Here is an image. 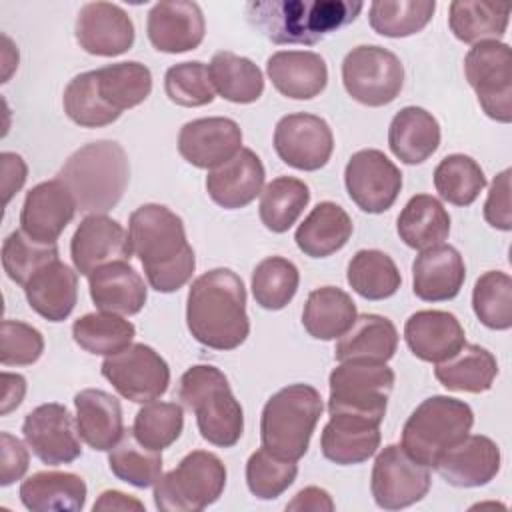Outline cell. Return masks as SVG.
Here are the masks:
<instances>
[{"label": "cell", "mask_w": 512, "mask_h": 512, "mask_svg": "<svg viewBox=\"0 0 512 512\" xmlns=\"http://www.w3.org/2000/svg\"><path fill=\"white\" fill-rule=\"evenodd\" d=\"M346 280L366 300L390 298L402 284L398 266L382 250H358L348 262Z\"/></svg>", "instance_id": "b9f144b4"}, {"label": "cell", "mask_w": 512, "mask_h": 512, "mask_svg": "<svg viewBox=\"0 0 512 512\" xmlns=\"http://www.w3.org/2000/svg\"><path fill=\"white\" fill-rule=\"evenodd\" d=\"M286 510H298V512H332L334 502L330 494L324 488L308 486L302 488L288 504Z\"/></svg>", "instance_id": "680465c9"}, {"label": "cell", "mask_w": 512, "mask_h": 512, "mask_svg": "<svg viewBox=\"0 0 512 512\" xmlns=\"http://www.w3.org/2000/svg\"><path fill=\"white\" fill-rule=\"evenodd\" d=\"M184 428V410L176 402H148L144 404L132 424V432L140 444L162 452L172 446Z\"/></svg>", "instance_id": "681fc988"}, {"label": "cell", "mask_w": 512, "mask_h": 512, "mask_svg": "<svg viewBox=\"0 0 512 512\" xmlns=\"http://www.w3.org/2000/svg\"><path fill=\"white\" fill-rule=\"evenodd\" d=\"M28 306L50 322L66 320L78 300V272L58 260L42 266L24 286Z\"/></svg>", "instance_id": "f546056e"}, {"label": "cell", "mask_w": 512, "mask_h": 512, "mask_svg": "<svg viewBox=\"0 0 512 512\" xmlns=\"http://www.w3.org/2000/svg\"><path fill=\"white\" fill-rule=\"evenodd\" d=\"M132 254L128 232L106 214H88L70 240L72 264L82 276L112 262H130Z\"/></svg>", "instance_id": "ac0fdd59"}, {"label": "cell", "mask_w": 512, "mask_h": 512, "mask_svg": "<svg viewBox=\"0 0 512 512\" xmlns=\"http://www.w3.org/2000/svg\"><path fill=\"white\" fill-rule=\"evenodd\" d=\"M134 336V324L114 312H90L80 316L72 324L74 342L82 350L100 356H112L116 352H122L132 344Z\"/></svg>", "instance_id": "60d3db41"}, {"label": "cell", "mask_w": 512, "mask_h": 512, "mask_svg": "<svg viewBox=\"0 0 512 512\" xmlns=\"http://www.w3.org/2000/svg\"><path fill=\"white\" fill-rule=\"evenodd\" d=\"M26 394V380L20 374H10V372H2V414L12 412L14 408H18V404L22 402Z\"/></svg>", "instance_id": "91938a15"}, {"label": "cell", "mask_w": 512, "mask_h": 512, "mask_svg": "<svg viewBox=\"0 0 512 512\" xmlns=\"http://www.w3.org/2000/svg\"><path fill=\"white\" fill-rule=\"evenodd\" d=\"M362 8L350 0H256L246 4V18L274 44L310 46L354 22Z\"/></svg>", "instance_id": "3957f363"}, {"label": "cell", "mask_w": 512, "mask_h": 512, "mask_svg": "<svg viewBox=\"0 0 512 512\" xmlns=\"http://www.w3.org/2000/svg\"><path fill=\"white\" fill-rule=\"evenodd\" d=\"M76 428L80 438L98 452L110 450L124 434L122 406L112 394L86 388L74 396Z\"/></svg>", "instance_id": "4dcf8cb0"}, {"label": "cell", "mask_w": 512, "mask_h": 512, "mask_svg": "<svg viewBox=\"0 0 512 512\" xmlns=\"http://www.w3.org/2000/svg\"><path fill=\"white\" fill-rule=\"evenodd\" d=\"M0 442H2V460H0V484L2 486H10L16 480H20L26 470H28V450L22 444V440H18L16 436H12L10 432H2L0 434Z\"/></svg>", "instance_id": "9f6ffc18"}, {"label": "cell", "mask_w": 512, "mask_h": 512, "mask_svg": "<svg viewBox=\"0 0 512 512\" xmlns=\"http://www.w3.org/2000/svg\"><path fill=\"white\" fill-rule=\"evenodd\" d=\"M84 84L94 112L108 126L150 96L152 72L136 60L116 62L84 72Z\"/></svg>", "instance_id": "7c38bea8"}, {"label": "cell", "mask_w": 512, "mask_h": 512, "mask_svg": "<svg viewBox=\"0 0 512 512\" xmlns=\"http://www.w3.org/2000/svg\"><path fill=\"white\" fill-rule=\"evenodd\" d=\"M2 192H4V204L12 200V196L24 186L28 168L20 154L16 152H2Z\"/></svg>", "instance_id": "6f0895ef"}, {"label": "cell", "mask_w": 512, "mask_h": 512, "mask_svg": "<svg viewBox=\"0 0 512 512\" xmlns=\"http://www.w3.org/2000/svg\"><path fill=\"white\" fill-rule=\"evenodd\" d=\"M512 54L498 40L474 44L464 58V74L484 114L496 122L512 120Z\"/></svg>", "instance_id": "8fae6325"}, {"label": "cell", "mask_w": 512, "mask_h": 512, "mask_svg": "<svg viewBox=\"0 0 512 512\" xmlns=\"http://www.w3.org/2000/svg\"><path fill=\"white\" fill-rule=\"evenodd\" d=\"M298 466L294 460L280 458L264 446L250 454L246 462L248 490L260 500H274L296 480Z\"/></svg>", "instance_id": "f907efd6"}, {"label": "cell", "mask_w": 512, "mask_h": 512, "mask_svg": "<svg viewBox=\"0 0 512 512\" xmlns=\"http://www.w3.org/2000/svg\"><path fill=\"white\" fill-rule=\"evenodd\" d=\"M166 96L184 108L206 106L216 98L208 66L204 62H180L166 70L164 76Z\"/></svg>", "instance_id": "f5cc1de1"}, {"label": "cell", "mask_w": 512, "mask_h": 512, "mask_svg": "<svg viewBox=\"0 0 512 512\" xmlns=\"http://www.w3.org/2000/svg\"><path fill=\"white\" fill-rule=\"evenodd\" d=\"M22 434L32 454L48 466L70 464L82 454L76 422L68 408L58 402L40 404L28 412Z\"/></svg>", "instance_id": "e0dca14e"}, {"label": "cell", "mask_w": 512, "mask_h": 512, "mask_svg": "<svg viewBox=\"0 0 512 512\" xmlns=\"http://www.w3.org/2000/svg\"><path fill=\"white\" fill-rule=\"evenodd\" d=\"M300 272L294 262L282 256H268L252 272V294L264 310H282L298 290Z\"/></svg>", "instance_id": "7dc6e473"}, {"label": "cell", "mask_w": 512, "mask_h": 512, "mask_svg": "<svg viewBox=\"0 0 512 512\" xmlns=\"http://www.w3.org/2000/svg\"><path fill=\"white\" fill-rule=\"evenodd\" d=\"M264 164L250 148H242L228 162L214 170H208L206 192L226 210H238L248 206L264 186Z\"/></svg>", "instance_id": "d4e9b609"}, {"label": "cell", "mask_w": 512, "mask_h": 512, "mask_svg": "<svg viewBox=\"0 0 512 512\" xmlns=\"http://www.w3.org/2000/svg\"><path fill=\"white\" fill-rule=\"evenodd\" d=\"M342 82L352 100L372 108L386 106L404 86V66L394 52L362 44L344 56Z\"/></svg>", "instance_id": "30bf717a"}, {"label": "cell", "mask_w": 512, "mask_h": 512, "mask_svg": "<svg viewBox=\"0 0 512 512\" xmlns=\"http://www.w3.org/2000/svg\"><path fill=\"white\" fill-rule=\"evenodd\" d=\"M310 202V188L292 176H278L266 184L260 198V220L276 234H282L296 224L298 216Z\"/></svg>", "instance_id": "7bdbcfd3"}, {"label": "cell", "mask_w": 512, "mask_h": 512, "mask_svg": "<svg viewBox=\"0 0 512 512\" xmlns=\"http://www.w3.org/2000/svg\"><path fill=\"white\" fill-rule=\"evenodd\" d=\"M90 298L102 312L122 316L138 314L148 298L144 278L130 266V262H112L88 276Z\"/></svg>", "instance_id": "f1b7e54d"}, {"label": "cell", "mask_w": 512, "mask_h": 512, "mask_svg": "<svg viewBox=\"0 0 512 512\" xmlns=\"http://www.w3.org/2000/svg\"><path fill=\"white\" fill-rule=\"evenodd\" d=\"M352 220L348 212L336 202H318L312 212L298 226L294 240L300 252L310 258H326L340 248L352 236Z\"/></svg>", "instance_id": "e575fe53"}, {"label": "cell", "mask_w": 512, "mask_h": 512, "mask_svg": "<svg viewBox=\"0 0 512 512\" xmlns=\"http://www.w3.org/2000/svg\"><path fill=\"white\" fill-rule=\"evenodd\" d=\"M56 178L70 190L80 212L106 214L124 196L130 164L118 142L96 140L78 148Z\"/></svg>", "instance_id": "277c9868"}, {"label": "cell", "mask_w": 512, "mask_h": 512, "mask_svg": "<svg viewBox=\"0 0 512 512\" xmlns=\"http://www.w3.org/2000/svg\"><path fill=\"white\" fill-rule=\"evenodd\" d=\"M186 326L192 338L206 348H238L250 332L242 278L230 268L200 274L188 290Z\"/></svg>", "instance_id": "7a4b0ae2"}, {"label": "cell", "mask_w": 512, "mask_h": 512, "mask_svg": "<svg viewBox=\"0 0 512 512\" xmlns=\"http://www.w3.org/2000/svg\"><path fill=\"white\" fill-rule=\"evenodd\" d=\"M476 318L490 330L512 326V278L500 270L484 272L472 290Z\"/></svg>", "instance_id": "c3c4849f"}, {"label": "cell", "mask_w": 512, "mask_h": 512, "mask_svg": "<svg viewBox=\"0 0 512 512\" xmlns=\"http://www.w3.org/2000/svg\"><path fill=\"white\" fill-rule=\"evenodd\" d=\"M486 186L480 164L466 154H448L434 170V188L454 206H470Z\"/></svg>", "instance_id": "bcb514c9"}, {"label": "cell", "mask_w": 512, "mask_h": 512, "mask_svg": "<svg viewBox=\"0 0 512 512\" xmlns=\"http://www.w3.org/2000/svg\"><path fill=\"white\" fill-rule=\"evenodd\" d=\"M58 260L56 244H40L28 238L22 230L8 234L2 244V266L8 278L22 288L48 262Z\"/></svg>", "instance_id": "816d5d0a"}, {"label": "cell", "mask_w": 512, "mask_h": 512, "mask_svg": "<svg viewBox=\"0 0 512 512\" xmlns=\"http://www.w3.org/2000/svg\"><path fill=\"white\" fill-rule=\"evenodd\" d=\"M434 10V0H376L370 4L368 20L380 36L406 38L426 28Z\"/></svg>", "instance_id": "f6af8a7d"}, {"label": "cell", "mask_w": 512, "mask_h": 512, "mask_svg": "<svg viewBox=\"0 0 512 512\" xmlns=\"http://www.w3.org/2000/svg\"><path fill=\"white\" fill-rule=\"evenodd\" d=\"M226 486V466L208 450L188 452L154 484V504L164 512H198L214 504Z\"/></svg>", "instance_id": "ba28073f"}, {"label": "cell", "mask_w": 512, "mask_h": 512, "mask_svg": "<svg viewBox=\"0 0 512 512\" xmlns=\"http://www.w3.org/2000/svg\"><path fill=\"white\" fill-rule=\"evenodd\" d=\"M70 190L58 180L36 184L24 198L20 212L22 232L40 244H56L76 214Z\"/></svg>", "instance_id": "44dd1931"}, {"label": "cell", "mask_w": 512, "mask_h": 512, "mask_svg": "<svg viewBox=\"0 0 512 512\" xmlns=\"http://www.w3.org/2000/svg\"><path fill=\"white\" fill-rule=\"evenodd\" d=\"M242 150V130L232 118L210 116L186 122L178 134L180 156L202 170H214Z\"/></svg>", "instance_id": "d6986e66"}, {"label": "cell", "mask_w": 512, "mask_h": 512, "mask_svg": "<svg viewBox=\"0 0 512 512\" xmlns=\"http://www.w3.org/2000/svg\"><path fill=\"white\" fill-rule=\"evenodd\" d=\"M428 466L414 460L402 446H384L372 466L370 490L378 508L402 510L420 502L430 490Z\"/></svg>", "instance_id": "5bb4252c"}, {"label": "cell", "mask_w": 512, "mask_h": 512, "mask_svg": "<svg viewBox=\"0 0 512 512\" xmlns=\"http://www.w3.org/2000/svg\"><path fill=\"white\" fill-rule=\"evenodd\" d=\"M92 510H144V504L130 496V494H124V492H118V490H106L98 496V500L94 502Z\"/></svg>", "instance_id": "94428289"}, {"label": "cell", "mask_w": 512, "mask_h": 512, "mask_svg": "<svg viewBox=\"0 0 512 512\" xmlns=\"http://www.w3.org/2000/svg\"><path fill=\"white\" fill-rule=\"evenodd\" d=\"M44 352V336L20 320H4L0 336L2 366H30Z\"/></svg>", "instance_id": "db71d44e"}, {"label": "cell", "mask_w": 512, "mask_h": 512, "mask_svg": "<svg viewBox=\"0 0 512 512\" xmlns=\"http://www.w3.org/2000/svg\"><path fill=\"white\" fill-rule=\"evenodd\" d=\"M484 218L492 228L512 230V212H510V168L494 176L488 198L484 202Z\"/></svg>", "instance_id": "11a10c76"}, {"label": "cell", "mask_w": 512, "mask_h": 512, "mask_svg": "<svg viewBox=\"0 0 512 512\" xmlns=\"http://www.w3.org/2000/svg\"><path fill=\"white\" fill-rule=\"evenodd\" d=\"M146 32L150 44L158 52L182 54L202 44L206 22L196 2H158L148 12Z\"/></svg>", "instance_id": "7402d4cb"}, {"label": "cell", "mask_w": 512, "mask_h": 512, "mask_svg": "<svg viewBox=\"0 0 512 512\" xmlns=\"http://www.w3.org/2000/svg\"><path fill=\"white\" fill-rule=\"evenodd\" d=\"M214 90L228 102L252 104L264 92V76L260 68L244 56L220 50L208 64Z\"/></svg>", "instance_id": "ab89813d"}, {"label": "cell", "mask_w": 512, "mask_h": 512, "mask_svg": "<svg viewBox=\"0 0 512 512\" xmlns=\"http://www.w3.org/2000/svg\"><path fill=\"white\" fill-rule=\"evenodd\" d=\"M498 374V362L490 350L480 344H464L452 358L436 364V380L452 392L480 394L492 388Z\"/></svg>", "instance_id": "74e56055"}, {"label": "cell", "mask_w": 512, "mask_h": 512, "mask_svg": "<svg viewBox=\"0 0 512 512\" xmlns=\"http://www.w3.org/2000/svg\"><path fill=\"white\" fill-rule=\"evenodd\" d=\"M268 78L274 88L292 100H310L328 84L324 58L310 50H280L266 62Z\"/></svg>", "instance_id": "83f0119b"}, {"label": "cell", "mask_w": 512, "mask_h": 512, "mask_svg": "<svg viewBox=\"0 0 512 512\" xmlns=\"http://www.w3.org/2000/svg\"><path fill=\"white\" fill-rule=\"evenodd\" d=\"M404 340L418 360L440 364L466 344V334L452 312L418 310L404 324Z\"/></svg>", "instance_id": "cb8c5ba5"}, {"label": "cell", "mask_w": 512, "mask_h": 512, "mask_svg": "<svg viewBox=\"0 0 512 512\" xmlns=\"http://www.w3.org/2000/svg\"><path fill=\"white\" fill-rule=\"evenodd\" d=\"M76 42L92 56H120L134 44V24L124 8L112 2H86L76 18Z\"/></svg>", "instance_id": "ffe728a7"}, {"label": "cell", "mask_w": 512, "mask_h": 512, "mask_svg": "<svg viewBox=\"0 0 512 512\" xmlns=\"http://www.w3.org/2000/svg\"><path fill=\"white\" fill-rule=\"evenodd\" d=\"M380 422L358 414H330L320 436L326 460L352 466L366 462L380 448Z\"/></svg>", "instance_id": "4316f807"}, {"label": "cell", "mask_w": 512, "mask_h": 512, "mask_svg": "<svg viewBox=\"0 0 512 512\" xmlns=\"http://www.w3.org/2000/svg\"><path fill=\"white\" fill-rule=\"evenodd\" d=\"M474 424L472 408L452 396H430L416 406L402 428V448L420 464L434 468L436 460L458 444Z\"/></svg>", "instance_id": "52a82bcc"}, {"label": "cell", "mask_w": 512, "mask_h": 512, "mask_svg": "<svg viewBox=\"0 0 512 512\" xmlns=\"http://www.w3.org/2000/svg\"><path fill=\"white\" fill-rule=\"evenodd\" d=\"M394 380V370L386 364L362 360L340 362L328 378V412L358 414L382 424Z\"/></svg>", "instance_id": "9c48e42d"}, {"label": "cell", "mask_w": 512, "mask_h": 512, "mask_svg": "<svg viewBox=\"0 0 512 512\" xmlns=\"http://www.w3.org/2000/svg\"><path fill=\"white\" fill-rule=\"evenodd\" d=\"M396 232L408 248L422 252L444 244L450 234V214L438 198L416 194L398 214Z\"/></svg>", "instance_id": "d590c367"}, {"label": "cell", "mask_w": 512, "mask_h": 512, "mask_svg": "<svg viewBox=\"0 0 512 512\" xmlns=\"http://www.w3.org/2000/svg\"><path fill=\"white\" fill-rule=\"evenodd\" d=\"M274 150L284 164L296 170L314 172L330 160L334 136L324 118L296 112L278 120L274 128Z\"/></svg>", "instance_id": "2e32d148"}, {"label": "cell", "mask_w": 512, "mask_h": 512, "mask_svg": "<svg viewBox=\"0 0 512 512\" xmlns=\"http://www.w3.org/2000/svg\"><path fill=\"white\" fill-rule=\"evenodd\" d=\"M398 348V330L394 322L380 314L356 316L352 328L338 338L334 358L338 362L362 360L386 364Z\"/></svg>", "instance_id": "1f68e13d"}, {"label": "cell", "mask_w": 512, "mask_h": 512, "mask_svg": "<svg viewBox=\"0 0 512 512\" xmlns=\"http://www.w3.org/2000/svg\"><path fill=\"white\" fill-rule=\"evenodd\" d=\"M434 468L452 486L478 488L498 474L500 448L488 436L466 434L436 460Z\"/></svg>", "instance_id": "603a6c76"}, {"label": "cell", "mask_w": 512, "mask_h": 512, "mask_svg": "<svg viewBox=\"0 0 512 512\" xmlns=\"http://www.w3.org/2000/svg\"><path fill=\"white\" fill-rule=\"evenodd\" d=\"M100 372L122 398L136 404L158 400L170 384L166 360L146 344H130L122 352L106 356Z\"/></svg>", "instance_id": "4fadbf2b"}, {"label": "cell", "mask_w": 512, "mask_h": 512, "mask_svg": "<svg viewBox=\"0 0 512 512\" xmlns=\"http://www.w3.org/2000/svg\"><path fill=\"white\" fill-rule=\"evenodd\" d=\"M510 6L484 0H454L448 8V26L464 44H480L504 36Z\"/></svg>", "instance_id": "f35d334b"}, {"label": "cell", "mask_w": 512, "mask_h": 512, "mask_svg": "<svg viewBox=\"0 0 512 512\" xmlns=\"http://www.w3.org/2000/svg\"><path fill=\"white\" fill-rule=\"evenodd\" d=\"M464 278V258L450 244L426 248L412 262V290L424 302H446L456 298Z\"/></svg>", "instance_id": "484cf974"}, {"label": "cell", "mask_w": 512, "mask_h": 512, "mask_svg": "<svg viewBox=\"0 0 512 512\" xmlns=\"http://www.w3.org/2000/svg\"><path fill=\"white\" fill-rule=\"evenodd\" d=\"M108 466L118 480L136 488H150L162 476V452L140 444L130 428L110 448Z\"/></svg>", "instance_id": "ee69618b"}, {"label": "cell", "mask_w": 512, "mask_h": 512, "mask_svg": "<svg viewBox=\"0 0 512 512\" xmlns=\"http://www.w3.org/2000/svg\"><path fill=\"white\" fill-rule=\"evenodd\" d=\"M128 236L148 284L156 292H176L194 274L196 256L182 218L162 204H142L130 214Z\"/></svg>", "instance_id": "6da1fadb"}, {"label": "cell", "mask_w": 512, "mask_h": 512, "mask_svg": "<svg viewBox=\"0 0 512 512\" xmlns=\"http://www.w3.org/2000/svg\"><path fill=\"white\" fill-rule=\"evenodd\" d=\"M356 304L348 292L336 286H322L308 294L302 324L316 340H338L356 320Z\"/></svg>", "instance_id": "8d00e7d4"}, {"label": "cell", "mask_w": 512, "mask_h": 512, "mask_svg": "<svg viewBox=\"0 0 512 512\" xmlns=\"http://www.w3.org/2000/svg\"><path fill=\"white\" fill-rule=\"evenodd\" d=\"M344 184L350 200L362 212L382 214L392 208L402 190V172L384 152L366 148L350 156Z\"/></svg>", "instance_id": "9a60e30c"}, {"label": "cell", "mask_w": 512, "mask_h": 512, "mask_svg": "<svg viewBox=\"0 0 512 512\" xmlns=\"http://www.w3.org/2000/svg\"><path fill=\"white\" fill-rule=\"evenodd\" d=\"M388 146L400 162L422 164L440 146V124L428 110L406 106L390 122Z\"/></svg>", "instance_id": "d6a6232c"}, {"label": "cell", "mask_w": 512, "mask_h": 512, "mask_svg": "<svg viewBox=\"0 0 512 512\" xmlns=\"http://www.w3.org/2000/svg\"><path fill=\"white\" fill-rule=\"evenodd\" d=\"M86 492L78 474L46 470L20 484V502L32 512H78L86 504Z\"/></svg>", "instance_id": "836d02e7"}, {"label": "cell", "mask_w": 512, "mask_h": 512, "mask_svg": "<svg viewBox=\"0 0 512 512\" xmlns=\"http://www.w3.org/2000/svg\"><path fill=\"white\" fill-rule=\"evenodd\" d=\"M322 396L310 384H290L268 398L260 418L262 446L286 460H300L322 416Z\"/></svg>", "instance_id": "8992f818"}, {"label": "cell", "mask_w": 512, "mask_h": 512, "mask_svg": "<svg viewBox=\"0 0 512 512\" xmlns=\"http://www.w3.org/2000/svg\"><path fill=\"white\" fill-rule=\"evenodd\" d=\"M178 400L196 416L200 436L220 448L234 446L244 432V412L224 372L196 364L180 376Z\"/></svg>", "instance_id": "5b68a950"}]
</instances>
